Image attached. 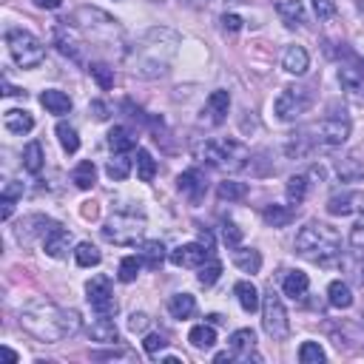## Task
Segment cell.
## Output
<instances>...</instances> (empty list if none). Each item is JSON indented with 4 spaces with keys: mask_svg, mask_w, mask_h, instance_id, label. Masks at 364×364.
I'll return each mask as SVG.
<instances>
[{
    "mask_svg": "<svg viewBox=\"0 0 364 364\" xmlns=\"http://www.w3.org/2000/svg\"><path fill=\"white\" fill-rule=\"evenodd\" d=\"M20 327L43 345H57L66 336H75L80 330V316L75 310L55 305L52 299L35 296L20 307Z\"/></svg>",
    "mask_w": 364,
    "mask_h": 364,
    "instance_id": "cell-1",
    "label": "cell"
},
{
    "mask_svg": "<svg viewBox=\"0 0 364 364\" xmlns=\"http://www.w3.org/2000/svg\"><path fill=\"white\" fill-rule=\"evenodd\" d=\"M177 46H180V35L171 29H149L140 43L131 48V68L137 77L145 80H154V77H165L168 75V66H171L174 55H177Z\"/></svg>",
    "mask_w": 364,
    "mask_h": 364,
    "instance_id": "cell-2",
    "label": "cell"
},
{
    "mask_svg": "<svg viewBox=\"0 0 364 364\" xmlns=\"http://www.w3.org/2000/svg\"><path fill=\"white\" fill-rule=\"evenodd\" d=\"M296 253L322 268H333L342 262V236L325 222H307L296 233Z\"/></svg>",
    "mask_w": 364,
    "mask_h": 364,
    "instance_id": "cell-3",
    "label": "cell"
},
{
    "mask_svg": "<svg viewBox=\"0 0 364 364\" xmlns=\"http://www.w3.org/2000/svg\"><path fill=\"white\" fill-rule=\"evenodd\" d=\"M71 26H75L86 40L91 43H106V46H114L119 43V37H123V29H119V23L106 15L103 9H91V6H83L77 9L75 15H71Z\"/></svg>",
    "mask_w": 364,
    "mask_h": 364,
    "instance_id": "cell-4",
    "label": "cell"
},
{
    "mask_svg": "<svg viewBox=\"0 0 364 364\" xmlns=\"http://www.w3.org/2000/svg\"><path fill=\"white\" fill-rule=\"evenodd\" d=\"M140 205V202H137ZM119 208L111 213V220L103 225V236L114 245H137L145 233V211L142 208Z\"/></svg>",
    "mask_w": 364,
    "mask_h": 364,
    "instance_id": "cell-5",
    "label": "cell"
},
{
    "mask_svg": "<svg viewBox=\"0 0 364 364\" xmlns=\"http://www.w3.org/2000/svg\"><path fill=\"white\" fill-rule=\"evenodd\" d=\"M6 46H9V52H12V60L20 68H37L46 60L43 43L32 32H26V29H9L6 32Z\"/></svg>",
    "mask_w": 364,
    "mask_h": 364,
    "instance_id": "cell-6",
    "label": "cell"
},
{
    "mask_svg": "<svg viewBox=\"0 0 364 364\" xmlns=\"http://www.w3.org/2000/svg\"><path fill=\"white\" fill-rule=\"evenodd\" d=\"M262 327L274 342H285L290 336V322H287V310L282 305V296L276 294L274 287L265 290L262 296Z\"/></svg>",
    "mask_w": 364,
    "mask_h": 364,
    "instance_id": "cell-7",
    "label": "cell"
},
{
    "mask_svg": "<svg viewBox=\"0 0 364 364\" xmlns=\"http://www.w3.org/2000/svg\"><path fill=\"white\" fill-rule=\"evenodd\" d=\"M313 103V97L307 88H299V86H287L274 103V111L276 117L282 119V123H294V119H299Z\"/></svg>",
    "mask_w": 364,
    "mask_h": 364,
    "instance_id": "cell-8",
    "label": "cell"
},
{
    "mask_svg": "<svg viewBox=\"0 0 364 364\" xmlns=\"http://www.w3.org/2000/svg\"><path fill=\"white\" fill-rule=\"evenodd\" d=\"M86 294H88V305L97 316H114L117 313V302L111 294V279L108 276H91L86 285Z\"/></svg>",
    "mask_w": 364,
    "mask_h": 364,
    "instance_id": "cell-9",
    "label": "cell"
},
{
    "mask_svg": "<svg viewBox=\"0 0 364 364\" xmlns=\"http://www.w3.org/2000/svg\"><path fill=\"white\" fill-rule=\"evenodd\" d=\"M313 134V142H322V145H342L347 142L350 137V123H347V117H325L322 123L316 126H310L307 128Z\"/></svg>",
    "mask_w": 364,
    "mask_h": 364,
    "instance_id": "cell-10",
    "label": "cell"
},
{
    "mask_svg": "<svg viewBox=\"0 0 364 364\" xmlns=\"http://www.w3.org/2000/svg\"><path fill=\"white\" fill-rule=\"evenodd\" d=\"M57 222L48 220V216L43 213H32V216H23V220L17 222L15 228V239L20 242V245H32L35 239H46V233L52 231Z\"/></svg>",
    "mask_w": 364,
    "mask_h": 364,
    "instance_id": "cell-11",
    "label": "cell"
},
{
    "mask_svg": "<svg viewBox=\"0 0 364 364\" xmlns=\"http://www.w3.org/2000/svg\"><path fill=\"white\" fill-rule=\"evenodd\" d=\"M327 213L330 216L364 213V191H342V193H333V197L327 200Z\"/></svg>",
    "mask_w": 364,
    "mask_h": 364,
    "instance_id": "cell-12",
    "label": "cell"
},
{
    "mask_svg": "<svg viewBox=\"0 0 364 364\" xmlns=\"http://www.w3.org/2000/svg\"><path fill=\"white\" fill-rule=\"evenodd\" d=\"M228 347L233 353L236 361H262L259 353H256V333L251 327H242V330H233L231 338H228Z\"/></svg>",
    "mask_w": 364,
    "mask_h": 364,
    "instance_id": "cell-13",
    "label": "cell"
},
{
    "mask_svg": "<svg viewBox=\"0 0 364 364\" xmlns=\"http://www.w3.org/2000/svg\"><path fill=\"white\" fill-rule=\"evenodd\" d=\"M213 253L202 245V242H188V245H180L171 251V262L177 268H200L202 262H208Z\"/></svg>",
    "mask_w": 364,
    "mask_h": 364,
    "instance_id": "cell-14",
    "label": "cell"
},
{
    "mask_svg": "<svg viewBox=\"0 0 364 364\" xmlns=\"http://www.w3.org/2000/svg\"><path fill=\"white\" fill-rule=\"evenodd\" d=\"M177 188L185 193V197H188L193 205H197V202H202V197L208 193V180H205V174L200 171V168H188V171L180 174Z\"/></svg>",
    "mask_w": 364,
    "mask_h": 364,
    "instance_id": "cell-15",
    "label": "cell"
},
{
    "mask_svg": "<svg viewBox=\"0 0 364 364\" xmlns=\"http://www.w3.org/2000/svg\"><path fill=\"white\" fill-rule=\"evenodd\" d=\"M68 248H71V233L66 228H60V225H55L43 239V251L52 259H63L68 253Z\"/></svg>",
    "mask_w": 364,
    "mask_h": 364,
    "instance_id": "cell-16",
    "label": "cell"
},
{
    "mask_svg": "<svg viewBox=\"0 0 364 364\" xmlns=\"http://www.w3.org/2000/svg\"><path fill=\"white\" fill-rule=\"evenodd\" d=\"M282 68L287 71V75H305V71L310 68V55L305 46H287L285 55H282Z\"/></svg>",
    "mask_w": 364,
    "mask_h": 364,
    "instance_id": "cell-17",
    "label": "cell"
},
{
    "mask_svg": "<svg viewBox=\"0 0 364 364\" xmlns=\"http://www.w3.org/2000/svg\"><path fill=\"white\" fill-rule=\"evenodd\" d=\"M338 83L350 97H364V66H342L338 68Z\"/></svg>",
    "mask_w": 364,
    "mask_h": 364,
    "instance_id": "cell-18",
    "label": "cell"
},
{
    "mask_svg": "<svg viewBox=\"0 0 364 364\" xmlns=\"http://www.w3.org/2000/svg\"><path fill=\"white\" fill-rule=\"evenodd\" d=\"M3 126H6L9 134L23 137V134H29V131L35 128V117H32L26 108H9V111L3 114Z\"/></svg>",
    "mask_w": 364,
    "mask_h": 364,
    "instance_id": "cell-19",
    "label": "cell"
},
{
    "mask_svg": "<svg viewBox=\"0 0 364 364\" xmlns=\"http://www.w3.org/2000/svg\"><path fill=\"white\" fill-rule=\"evenodd\" d=\"M233 296H236L239 307L245 310V313H256V310H259V305H262L256 285H253V282H248V279H242V282H236V285H233Z\"/></svg>",
    "mask_w": 364,
    "mask_h": 364,
    "instance_id": "cell-20",
    "label": "cell"
},
{
    "mask_svg": "<svg viewBox=\"0 0 364 364\" xmlns=\"http://www.w3.org/2000/svg\"><path fill=\"white\" fill-rule=\"evenodd\" d=\"M40 106L48 111V114H68L71 111V97L66 91H57V88H46L40 94Z\"/></svg>",
    "mask_w": 364,
    "mask_h": 364,
    "instance_id": "cell-21",
    "label": "cell"
},
{
    "mask_svg": "<svg viewBox=\"0 0 364 364\" xmlns=\"http://www.w3.org/2000/svg\"><path fill=\"white\" fill-rule=\"evenodd\" d=\"M140 259H142L145 268L160 271L162 262H165V245H162L160 239H145L142 245H140Z\"/></svg>",
    "mask_w": 364,
    "mask_h": 364,
    "instance_id": "cell-22",
    "label": "cell"
},
{
    "mask_svg": "<svg viewBox=\"0 0 364 364\" xmlns=\"http://www.w3.org/2000/svg\"><path fill=\"white\" fill-rule=\"evenodd\" d=\"M91 342H100V345H117L119 342V330L108 316H100L91 327H88Z\"/></svg>",
    "mask_w": 364,
    "mask_h": 364,
    "instance_id": "cell-23",
    "label": "cell"
},
{
    "mask_svg": "<svg viewBox=\"0 0 364 364\" xmlns=\"http://www.w3.org/2000/svg\"><path fill=\"white\" fill-rule=\"evenodd\" d=\"M336 174L342 177L345 182H358L364 180V160L358 154H347L336 162Z\"/></svg>",
    "mask_w": 364,
    "mask_h": 364,
    "instance_id": "cell-24",
    "label": "cell"
},
{
    "mask_svg": "<svg viewBox=\"0 0 364 364\" xmlns=\"http://www.w3.org/2000/svg\"><path fill=\"white\" fill-rule=\"evenodd\" d=\"M307 287H310L307 274H302V271H287L285 274V282H282L285 296H290V299H305L307 296Z\"/></svg>",
    "mask_w": 364,
    "mask_h": 364,
    "instance_id": "cell-25",
    "label": "cell"
},
{
    "mask_svg": "<svg viewBox=\"0 0 364 364\" xmlns=\"http://www.w3.org/2000/svg\"><path fill=\"white\" fill-rule=\"evenodd\" d=\"M327 302H330V307H336V310H347V307L353 305V290H350V285L342 282V279L330 282V285H327Z\"/></svg>",
    "mask_w": 364,
    "mask_h": 364,
    "instance_id": "cell-26",
    "label": "cell"
},
{
    "mask_svg": "<svg viewBox=\"0 0 364 364\" xmlns=\"http://www.w3.org/2000/svg\"><path fill=\"white\" fill-rule=\"evenodd\" d=\"M233 265L242 271V274H259V268H262V256H259V251H253V248H233Z\"/></svg>",
    "mask_w": 364,
    "mask_h": 364,
    "instance_id": "cell-27",
    "label": "cell"
},
{
    "mask_svg": "<svg viewBox=\"0 0 364 364\" xmlns=\"http://www.w3.org/2000/svg\"><path fill=\"white\" fill-rule=\"evenodd\" d=\"M276 12L285 20V26H290V29L299 26V23H305V3H302V0H279Z\"/></svg>",
    "mask_w": 364,
    "mask_h": 364,
    "instance_id": "cell-28",
    "label": "cell"
},
{
    "mask_svg": "<svg viewBox=\"0 0 364 364\" xmlns=\"http://www.w3.org/2000/svg\"><path fill=\"white\" fill-rule=\"evenodd\" d=\"M134 145H137V140H134V134H131L126 126H114V128L108 131V149H111L114 154H128Z\"/></svg>",
    "mask_w": 364,
    "mask_h": 364,
    "instance_id": "cell-29",
    "label": "cell"
},
{
    "mask_svg": "<svg viewBox=\"0 0 364 364\" xmlns=\"http://www.w3.org/2000/svg\"><path fill=\"white\" fill-rule=\"evenodd\" d=\"M71 182H75L80 191H91L97 185V165L91 160L77 162V168L71 171Z\"/></svg>",
    "mask_w": 364,
    "mask_h": 364,
    "instance_id": "cell-30",
    "label": "cell"
},
{
    "mask_svg": "<svg viewBox=\"0 0 364 364\" xmlns=\"http://www.w3.org/2000/svg\"><path fill=\"white\" fill-rule=\"evenodd\" d=\"M193 310H197V299L191 294H177L168 299V313H171L174 319H191Z\"/></svg>",
    "mask_w": 364,
    "mask_h": 364,
    "instance_id": "cell-31",
    "label": "cell"
},
{
    "mask_svg": "<svg viewBox=\"0 0 364 364\" xmlns=\"http://www.w3.org/2000/svg\"><path fill=\"white\" fill-rule=\"evenodd\" d=\"M43 162H46L43 145H40V142H29L26 149H23V171L40 174V171H43Z\"/></svg>",
    "mask_w": 364,
    "mask_h": 364,
    "instance_id": "cell-32",
    "label": "cell"
},
{
    "mask_svg": "<svg viewBox=\"0 0 364 364\" xmlns=\"http://www.w3.org/2000/svg\"><path fill=\"white\" fill-rule=\"evenodd\" d=\"M188 342L197 347V350H211L216 345V330H213V325H197V327H191Z\"/></svg>",
    "mask_w": 364,
    "mask_h": 364,
    "instance_id": "cell-33",
    "label": "cell"
},
{
    "mask_svg": "<svg viewBox=\"0 0 364 364\" xmlns=\"http://www.w3.org/2000/svg\"><path fill=\"white\" fill-rule=\"evenodd\" d=\"M262 220L271 228H287L290 222H294V211L285 208V205H268L262 211Z\"/></svg>",
    "mask_w": 364,
    "mask_h": 364,
    "instance_id": "cell-34",
    "label": "cell"
},
{
    "mask_svg": "<svg viewBox=\"0 0 364 364\" xmlns=\"http://www.w3.org/2000/svg\"><path fill=\"white\" fill-rule=\"evenodd\" d=\"M131 157L128 154H114L111 160H108V165H106V174L114 180V182H123V180H128V174H131Z\"/></svg>",
    "mask_w": 364,
    "mask_h": 364,
    "instance_id": "cell-35",
    "label": "cell"
},
{
    "mask_svg": "<svg viewBox=\"0 0 364 364\" xmlns=\"http://www.w3.org/2000/svg\"><path fill=\"white\" fill-rule=\"evenodd\" d=\"M208 108H211V114H213V123H222L225 114H228V108H231V94L222 91V88L211 91V97H208Z\"/></svg>",
    "mask_w": 364,
    "mask_h": 364,
    "instance_id": "cell-36",
    "label": "cell"
},
{
    "mask_svg": "<svg viewBox=\"0 0 364 364\" xmlns=\"http://www.w3.org/2000/svg\"><path fill=\"white\" fill-rule=\"evenodd\" d=\"M307 188H310V182H307V177H305V174L290 177V180H287V188H285L287 202H290V205H302V202H305V197H307Z\"/></svg>",
    "mask_w": 364,
    "mask_h": 364,
    "instance_id": "cell-37",
    "label": "cell"
},
{
    "mask_svg": "<svg viewBox=\"0 0 364 364\" xmlns=\"http://www.w3.org/2000/svg\"><path fill=\"white\" fill-rule=\"evenodd\" d=\"M100 251H97L91 242H80V245L75 248V262L80 265V268H97L100 265Z\"/></svg>",
    "mask_w": 364,
    "mask_h": 364,
    "instance_id": "cell-38",
    "label": "cell"
},
{
    "mask_svg": "<svg viewBox=\"0 0 364 364\" xmlns=\"http://www.w3.org/2000/svg\"><path fill=\"white\" fill-rule=\"evenodd\" d=\"M216 193H220V200L239 202V200H245V197H248V185H245V182H236V180H225V182H220Z\"/></svg>",
    "mask_w": 364,
    "mask_h": 364,
    "instance_id": "cell-39",
    "label": "cell"
},
{
    "mask_svg": "<svg viewBox=\"0 0 364 364\" xmlns=\"http://www.w3.org/2000/svg\"><path fill=\"white\" fill-rule=\"evenodd\" d=\"M142 271V259L140 256H126L123 262H119V268H117V279L123 282V285H131Z\"/></svg>",
    "mask_w": 364,
    "mask_h": 364,
    "instance_id": "cell-40",
    "label": "cell"
},
{
    "mask_svg": "<svg viewBox=\"0 0 364 364\" xmlns=\"http://www.w3.org/2000/svg\"><path fill=\"white\" fill-rule=\"evenodd\" d=\"M137 177L142 180V182H151L154 177H157V160L145 151V149H140L137 151Z\"/></svg>",
    "mask_w": 364,
    "mask_h": 364,
    "instance_id": "cell-41",
    "label": "cell"
},
{
    "mask_svg": "<svg viewBox=\"0 0 364 364\" xmlns=\"http://www.w3.org/2000/svg\"><path fill=\"white\" fill-rule=\"evenodd\" d=\"M57 140H60V145H63V151L66 154H77V149H80V137H77V131L71 128L68 123H57Z\"/></svg>",
    "mask_w": 364,
    "mask_h": 364,
    "instance_id": "cell-42",
    "label": "cell"
},
{
    "mask_svg": "<svg viewBox=\"0 0 364 364\" xmlns=\"http://www.w3.org/2000/svg\"><path fill=\"white\" fill-rule=\"evenodd\" d=\"M222 276V262L220 259H208V262H202L200 265V274H197V279H200V285H205V287H211L216 279Z\"/></svg>",
    "mask_w": 364,
    "mask_h": 364,
    "instance_id": "cell-43",
    "label": "cell"
},
{
    "mask_svg": "<svg viewBox=\"0 0 364 364\" xmlns=\"http://www.w3.org/2000/svg\"><path fill=\"white\" fill-rule=\"evenodd\" d=\"M88 75L97 80V86H100L103 91H108L114 86V68L106 66V63H88Z\"/></svg>",
    "mask_w": 364,
    "mask_h": 364,
    "instance_id": "cell-44",
    "label": "cell"
},
{
    "mask_svg": "<svg viewBox=\"0 0 364 364\" xmlns=\"http://www.w3.org/2000/svg\"><path fill=\"white\" fill-rule=\"evenodd\" d=\"M327 356H325V350H322V345L319 342H305L302 347H299V361L302 364H322Z\"/></svg>",
    "mask_w": 364,
    "mask_h": 364,
    "instance_id": "cell-45",
    "label": "cell"
},
{
    "mask_svg": "<svg viewBox=\"0 0 364 364\" xmlns=\"http://www.w3.org/2000/svg\"><path fill=\"white\" fill-rule=\"evenodd\" d=\"M165 347H168V342H165L162 333H149V336H145V342H142V350L149 353V356H157V353H162Z\"/></svg>",
    "mask_w": 364,
    "mask_h": 364,
    "instance_id": "cell-46",
    "label": "cell"
},
{
    "mask_svg": "<svg viewBox=\"0 0 364 364\" xmlns=\"http://www.w3.org/2000/svg\"><path fill=\"white\" fill-rule=\"evenodd\" d=\"M222 239H225L228 248H239L242 245V231L236 228V222H231V220L222 222Z\"/></svg>",
    "mask_w": 364,
    "mask_h": 364,
    "instance_id": "cell-47",
    "label": "cell"
},
{
    "mask_svg": "<svg viewBox=\"0 0 364 364\" xmlns=\"http://www.w3.org/2000/svg\"><path fill=\"white\" fill-rule=\"evenodd\" d=\"M350 248H356L358 253H364V216L356 220V225L350 228Z\"/></svg>",
    "mask_w": 364,
    "mask_h": 364,
    "instance_id": "cell-48",
    "label": "cell"
},
{
    "mask_svg": "<svg viewBox=\"0 0 364 364\" xmlns=\"http://www.w3.org/2000/svg\"><path fill=\"white\" fill-rule=\"evenodd\" d=\"M313 12L319 20H330L336 15V0H313Z\"/></svg>",
    "mask_w": 364,
    "mask_h": 364,
    "instance_id": "cell-49",
    "label": "cell"
},
{
    "mask_svg": "<svg viewBox=\"0 0 364 364\" xmlns=\"http://www.w3.org/2000/svg\"><path fill=\"white\" fill-rule=\"evenodd\" d=\"M149 325H151L149 313H131V316H128V330L131 333H145V330H149Z\"/></svg>",
    "mask_w": 364,
    "mask_h": 364,
    "instance_id": "cell-50",
    "label": "cell"
},
{
    "mask_svg": "<svg viewBox=\"0 0 364 364\" xmlns=\"http://www.w3.org/2000/svg\"><path fill=\"white\" fill-rule=\"evenodd\" d=\"M88 111H91V117L97 119V123H106V119H108V114H111V108H108L103 100H91Z\"/></svg>",
    "mask_w": 364,
    "mask_h": 364,
    "instance_id": "cell-51",
    "label": "cell"
},
{
    "mask_svg": "<svg viewBox=\"0 0 364 364\" xmlns=\"http://www.w3.org/2000/svg\"><path fill=\"white\" fill-rule=\"evenodd\" d=\"M222 26H225V32H239L242 29V17L239 15H222Z\"/></svg>",
    "mask_w": 364,
    "mask_h": 364,
    "instance_id": "cell-52",
    "label": "cell"
},
{
    "mask_svg": "<svg viewBox=\"0 0 364 364\" xmlns=\"http://www.w3.org/2000/svg\"><path fill=\"white\" fill-rule=\"evenodd\" d=\"M3 197H9V200H17V197H23V182H6V188H3Z\"/></svg>",
    "mask_w": 364,
    "mask_h": 364,
    "instance_id": "cell-53",
    "label": "cell"
},
{
    "mask_svg": "<svg viewBox=\"0 0 364 364\" xmlns=\"http://www.w3.org/2000/svg\"><path fill=\"white\" fill-rule=\"evenodd\" d=\"M0 205H3V208H0V220H9V216H12V211H15V200H9V197H0Z\"/></svg>",
    "mask_w": 364,
    "mask_h": 364,
    "instance_id": "cell-54",
    "label": "cell"
},
{
    "mask_svg": "<svg viewBox=\"0 0 364 364\" xmlns=\"http://www.w3.org/2000/svg\"><path fill=\"white\" fill-rule=\"evenodd\" d=\"M94 358H103V361H111V358H131L128 350H111V353H94Z\"/></svg>",
    "mask_w": 364,
    "mask_h": 364,
    "instance_id": "cell-55",
    "label": "cell"
},
{
    "mask_svg": "<svg viewBox=\"0 0 364 364\" xmlns=\"http://www.w3.org/2000/svg\"><path fill=\"white\" fill-rule=\"evenodd\" d=\"M60 3H63V0H35L37 9H48V12H52V9H60Z\"/></svg>",
    "mask_w": 364,
    "mask_h": 364,
    "instance_id": "cell-56",
    "label": "cell"
},
{
    "mask_svg": "<svg viewBox=\"0 0 364 364\" xmlns=\"http://www.w3.org/2000/svg\"><path fill=\"white\" fill-rule=\"evenodd\" d=\"M3 94H6V97H26V91H23V88H15V86L6 83V80H3Z\"/></svg>",
    "mask_w": 364,
    "mask_h": 364,
    "instance_id": "cell-57",
    "label": "cell"
},
{
    "mask_svg": "<svg viewBox=\"0 0 364 364\" xmlns=\"http://www.w3.org/2000/svg\"><path fill=\"white\" fill-rule=\"evenodd\" d=\"M200 242H202V245L213 253V236H211V231H205V228H202V231H200Z\"/></svg>",
    "mask_w": 364,
    "mask_h": 364,
    "instance_id": "cell-58",
    "label": "cell"
},
{
    "mask_svg": "<svg viewBox=\"0 0 364 364\" xmlns=\"http://www.w3.org/2000/svg\"><path fill=\"white\" fill-rule=\"evenodd\" d=\"M83 216H86V220H97V205L94 202H83Z\"/></svg>",
    "mask_w": 364,
    "mask_h": 364,
    "instance_id": "cell-59",
    "label": "cell"
},
{
    "mask_svg": "<svg viewBox=\"0 0 364 364\" xmlns=\"http://www.w3.org/2000/svg\"><path fill=\"white\" fill-rule=\"evenodd\" d=\"M180 3H185V6H205L208 0H180Z\"/></svg>",
    "mask_w": 364,
    "mask_h": 364,
    "instance_id": "cell-60",
    "label": "cell"
},
{
    "mask_svg": "<svg viewBox=\"0 0 364 364\" xmlns=\"http://www.w3.org/2000/svg\"><path fill=\"white\" fill-rule=\"evenodd\" d=\"M3 356H6V361H17V353L12 347H3Z\"/></svg>",
    "mask_w": 364,
    "mask_h": 364,
    "instance_id": "cell-61",
    "label": "cell"
},
{
    "mask_svg": "<svg viewBox=\"0 0 364 364\" xmlns=\"http://www.w3.org/2000/svg\"><path fill=\"white\" fill-rule=\"evenodd\" d=\"M208 322H211V325H222V316H216V313H211Z\"/></svg>",
    "mask_w": 364,
    "mask_h": 364,
    "instance_id": "cell-62",
    "label": "cell"
},
{
    "mask_svg": "<svg viewBox=\"0 0 364 364\" xmlns=\"http://www.w3.org/2000/svg\"><path fill=\"white\" fill-rule=\"evenodd\" d=\"M162 361H165V364H180V358H177V356H165Z\"/></svg>",
    "mask_w": 364,
    "mask_h": 364,
    "instance_id": "cell-63",
    "label": "cell"
}]
</instances>
